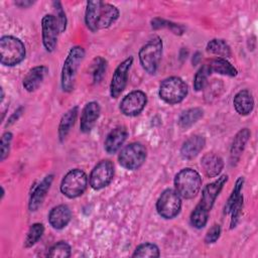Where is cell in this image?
<instances>
[{
	"mask_svg": "<svg viewBox=\"0 0 258 258\" xmlns=\"http://www.w3.org/2000/svg\"><path fill=\"white\" fill-rule=\"evenodd\" d=\"M119 14V9L115 5L100 0L88 1L85 22L92 32H96L110 27L118 19Z\"/></svg>",
	"mask_w": 258,
	"mask_h": 258,
	"instance_id": "1",
	"label": "cell"
},
{
	"mask_svg": "<svg viewBox=\"0 0 258 258\" xmlns=\"http://www.w3.org/2000/svg\"><path fill=\"white\" fill-rule=\"evenodd\" d=\"M85 49L81 45H75L70 49L60 75V84L63 92L70 93L74 90L77 72L85 57Z\"/></svg>",
	"mask_w": 258,
	"mask_h": 258,
	"instance_id": "2",
	"label": "cell"
},
{
	"mask_svg": "<svg viewBox=\"0 0 258 258\" xmlns=\"http://www.w3.org/2000/svg\"><path fill=\"white\" fill-rule=\"evenodd\" d=\"M202 177L200 173L190 167L179 170L174 176V190L185 200L194 199L202 187Z\"/></svg>",
	"mask_w": 258,
	"mask_h": 258,
	"instance_id": "3",
	"label": "cell"
},
{
	"mask_svg": "<svg viewBox=\"0 0 258 258\" xmlns=\"http://www.w3.org/2000/svg\"><path fill=\"white\" fill-rule=\"evenodd\" d=\"M24 43L12 35H4L0 38V62L6 67H14L25 58Z\"/></svg>",
	"mask_w": 258,
	"mask_h": 258,
	"instance_id": "4",
	"label": "cell"
},
{
	"mask_svg": "<svg viewBox=\"0 0 258 258\" xmlns=\"http://www.w3.org/2000/svg\"><path fill=\"white\" fill-rule=\"evenodd\" d=\"M162 39L159 36H154L143 44L139 50L140 64L150 75H154L157 72L162 56Z\"/></svg>",
	"mask_w": 258,
	"mask_h": 258,
	"instance_id": "5",
	"label": "cell"
},
{
	"mask_svg": "<svg viewBox=\"0 0 258 258\" xmlns=\"http://www.w3.org/2000/svg\"><path fill=\"white\" fill-rule=\"evenodd\" d=\"M188 93L185 82L178 77H169L164 79L159 86L158 95L162 101L169 105L182 102Z\"/></svg>",
	"mask_w": 258,
	"mask_h": 258,
	"instance_id": "6",
	"label": "cell"
},
{
	"mask_svg": "<svg viewBox=\"0 0 258 258\" xmlns=\"http://www.w3.org/2000/svg\"><path fill=\"white\" fill-rule=\"evenodd\" d=\"M88 185V176L83 169L74 168L67 172L60 182V191L69 199L82 196Z\"/></svg>",
	"mask_w": 258,
	"mask_h": 258,
	"instance_id": "7",
	"label": "cell"
},
{
	"mask_svg": "<svg viewBox=\"0 0 258 258\" xmlns=\"http://www.w3.org/2000/svg\"><path fill=\"white\" fill-rule=\"evenodd\" d=\"M146 157V147L140 142H131L121 149L118 155V161L125 169L136 170L143 165Z\"/></svg>",
	"mask_w": 258,
	"mask_h": 258,
	"instance_id": "8",
	"label": "cell"
},
{
	"mask_svg": "<svg viewBox=\"0 0 258 258\" xmlns=\"http://www.w3.org/2000/svg\"><path fill=\"white\" fill-rule=\"evenodd\" d=\"M181 209L180 196L171 188L164 189L156 202V211L158 215L166 220L175 218Z\"/></svg>",
	"mask_w": 258,
	"mask_h": 258,
	"instance_id": "9",
	"label": "cell"
},
{
	"mask_svg": "<svg viewBox=\"0 0 258 258\" xmlns=\"http://www.w3.org/2000/svg\"><path fill=\"white\" fill-rule=\"evenodd\" d=\"M114 164L109 159L99 161L92 169L89 176V183L95 190H100L111 183L114 177Z\"/></svg>",
	"mask_w": 258,
	"mask_h": 258,
	"instance_id": "10",
	"label": "cell"
},
{
	"mask_svg": "<svg viewBox=\"0 0 258 258\" xmlns=\"http://www.w3.org/2000/svg\"><path fill=\"white\" fill-rule=\"evenodd\" d=\"M227 181H228V175L223 174L220 177H218L216 180H214L213 182L205 185V187L202 190L201 201L196 206V208L207 213V214H210V212L216 202V199L220 195L221 190L223 189V187L227 183Z\"/></svg>",
	"mask_w": 258,
	"mask_h": 258,
	"instance_id": "11",
	"label": "cell"
},
{
	"mask_svg": "<svg viewBox=\"0 0 258 258\" xmlns=\"http://www.w3.org/2000/svg\"><path fill=\"white\" fill-rule=\"evenodd\" d=\"M147 104V96L143 91L135 90L127 94L120 102L121 113L128 117L139 115Z\"/></svg>",
	"mask_w": 258,
	"mask_h": 258,
	"instance_id": "12",
	"label": "cell"
},
{
	"mask_svg": "<svg viewBox=\"0 0 258 258\" xmlns=\"http://www.w3.org/2000/svg\"><path fill=\"white\" fill-rule=\"evenodd\" d=\"M133 63V57L128 56L122 62L118 64L115 72L113 73L111 83H110V96L114 99L118 98L121 93L124 91L127 81H128V74Z\"/></svg>",
	"mask_w": 258,
	"mask_h": 258,
	"instance_id": "13",
	"label": "cell"
},
{
	"mask_svg": "<svg viewBox=\"0 0 258 258\" xmlns=\"http://www.w3.org/2000/svg\"><path fill=\"white\" fill-rule=\"evenodd\" d=\"M59 33L58 24L53 14H45L41 19V37L44 48L48 52H52L57 44V36Z\"/></svg>",
	"mask_w": 258,
	"mask_h": 258,
	"instance_id": "14",
	"label": "cell"
},
{
	"mask_svg": "<svg viewBox=\"0 0 258 258\" xmlns=\"http://www.w3.org/2000/svg\"><path fill=\"white\" fill-rule=\"evenodd\" d=\"M53 180V174H47L42 178L41 181L37 183V185L33 188L28 203V209L30 212H35L43 203L47 191Z\"/></svg>",
	"mask_w": 258,
	"mask_h": 258,
	"instance_id": "15",
	"label": "cell"
},
{
	"mask_svg": "<svg viewBox=\"0 0 258 258\" xmlns=\"http://www.w3.org/2000/svg\"><path fill=\"white\" fill-rule=\"evenodd\" d=\"M101 107L98 102L92 101L85 105L81 114L80 129L84 133L90 132L100 117Z\"/></svg>",
	"mask_w": 258,
	"mask_h": 258,
	"instance_id": "16",
	"label": "cell"
},
{
	"mask_svg": "<svg viewBox=\"0 0 258 258\" xmlns=\"http://www.w3.org/2000/svg\"><path fill=\"white\" fill-rule=\"evenodd\" d=\"M251 136V132L248 128H243L239 130L233 138L230 147V164L231 166H236L240 160V157L244 151V148Z\"/></svg>",
	"mask_w": 258,
	"mask_h": 258,
	"instance_id": "17",
	"label": "cell"
},
{
	"mask_svg": "<svg viewBox=\"0 0 258 258\" xmlns=\"http://www.w3.org/2000/svg\"><path fill=\"white\" fill-rule=\"evenodd\" d=\"M72 219V212L67 205H57L53 207L48 214L49 225L56 230H61L68 226Z\"/></svg>",
	"mask_w": 258,
	"mask_h": 258,
	"instance_id": "18",
	"label": "cell"
},
{
	"mask_svg": "<svg viewBox=\"0 0 258 258\" xmlns=\"http://www.w3.org/2000/svg\"><path fill=\"white\" fill-rule=\"evenodd\" d=\"M127 136H128V131L124 126H118L112 129L105 139V142H104L105 150L109 154L116 153L124 144L125 140L127 139Z\"/></svg>",
	"mask_w": 258,
	"mask_h": 258,
	"instance_id": "19",
	"label": "cell"
},
{
	"mask_svg": "<svg viewBox=\"0 0 258 258\" xmlns=\"http://www.w3.org/2000/svg\"><path fill=\"white\" fill-rule=\"evenodd\" d=\"M47 73H48V68L45 66L33 67L28 71V73L23 79V82H22L23 88L29 93L34 92L41 85Z\"/></svg>",
	"mask_w": 258,
	"mask_h": 258,
	"instance_id": "20",
	"label": "cell"
},
{
	"mask_svg": "<svg viewBox=\"0 0 258 258\" xmlns=\"http://www.w3.org/2000/svg\"><path fill=\"white\" fill-rule=\"evenodd\" d=\"M206 139L202 135H192L188 137L181 145L180 156L183 159L195 158L205 147Z\"/></svg>",
	"mask_w": 258,
	"mask_h": 258,
	"instance_id": "21",
	"label": "cell"
},
{
	"mask_svg": "<svg viewBox=\"0 0 258 258\" xmlns=\"http://www.w3.org/2000/svg\"><path fill=\"white\" fill-rule=\"evenodd\" d=\"M201 166L206 176L216 177L221 173L224 167V160L216 153H206L201 159Z\"/></svg>",
	"mask_w": 258,
	"mask_h": 258,
	"instance_id": "22",
	"label": "cell"
},
{
	"mask_svg": "<svg viewBox=\"0 0 258 258\" xmlns=\"http://www.w3.org/2000/svg\"><path fill=\"white\" fill-rule=\"evenodd\" d=\"M233 105L239 115L247 116L254 108V99L251 92L247 89L239 91L233 99Z\"/></svg>",
	"mask_w": 258,
	"mask_h": 258,
	"instance_id": "23",
	"label": "cell"
},
{
	"mask_svg": "<svg viewBox=\"0 0 258 258\" xmlns=\"http://www.w3.org/2000/svg\"><path fill=\"white\" fill-rule=\"evenodd\" d=\"M78 113H79V107L75 106L73 108H71L70 110H68L61 117L59 124H58V138L59 141L62 142L66 137L68 136V134L70 133L72 127L75 125V122L77 120L78 117Z\"/></svg>",
	"mask_w": 258,
	"mask_h": 258,
	"instance_id": "24",
	"label": "cell"
},
{
	"mask_svg": "<svg viewBox=\"0 0 258 258\" xmlns=\"http://www.w3.org/2000/svg\"><path fill=\"white\" fill-rule=\"evenodd\" d=\"M211 73H216L219 75L223 76H228V77H236L238 74V71L236 68L229 62L226 58L223 57H218L214 58L211 60L210 63H208Z\"/></svg>",
	"mask_w": 258,
	"mask_h": 258,
	"instance_id": "25",
	"label": "cell"
},
{
	"mask_svg": "<svg viewBox=\"0 0 258 258\" xmlns=\"http://www.w3.org/2000/svg\"><path fill=\"white\" fill-rule=\"evenodd\" d=\"M204 116V110L200 107H195V108H189L185 111H183L178 118V126L181 129H188L191 127L194 124H196L201 118Z\"/></svg>",
	"mask_w": 258,
	"mask_h": 258,
	"instance_id": "26",
	"label": "cell"
},
{
	"mask_svg": "<svg viewBox=\"0 0 258 258\" xmlns=\"http://www.w3.org/2000/svg\"><path fill=\"white\" fill-rule=\"evenodd\" d=\"M206 49L209 53L218 55L223 58L230 57L232 55L230 45L228 44V42L226 40L221 39V38H214V39L210 40L207 43Z\"/></svg>",
	"mask_w": 258,
	"mask_h": 258,
	"instance_id": "27",
	"label": "cell"
},
{
	"mask_svg": "<svg viewBox=\"0 0 258 258\" xmlns=\"http://www.w3.org/2000/svg\"><path fill=\"white\" fill-rule=\"evenodd\" d=\"M43 233H44V227L41 223L32 224L26 233V236H25V239L23 242V246L25 248L32 247L42 237Z\"/></svg>",
	"mask_w": 258,
	"mask_h": 258,
	"instance_id": "28",
	"label": "cell"
},
{
	"mask_svg": "<svg viewBox=\"0 0 258 258\" xmlns=\"http://www.w3.org/2000/svg\"><path fill=\"white\" fill-rule=\"evenodd\" d=\"M243 185H244V177H243V176H240V177H238V179L236 180L235 185H234V188H233V190H232L230 197L228 198V200H227V202H226V205H225V208H224V214H225V215L230 214L231 209L233 208V206L236 204V202H237V201L240 199V197L242 196V195H241V191H242Z\"/></svg>",
	"mask_w": 258,
	"mask_h": 258,
	"instance_id": "29",
	"label": "cell"
},
{
	"mask_svg": "<svg viewBox=\"0 0 258 258\" xmlns=\"http://www.w3.org/2000/svg\"><path fill=\"white\" fill-rule=\"evenodd\" d=\"M72 253V248L71 245L66 242V241H59L53 244L48 252H47V257L51 258H68L71 256Z\"/></svg>",
	"mask_w": 258,
	"mask_h": 258,
	"instance_id": "30",
	"label": "cell"
},
{
	"mask_svg": "<svg viewBox=\"0 0 258 258\" xmlns=\"http://www.w3.org/2000/svg\"><path fill=\"white\" fill-rule=\"evenodd\" d=\"M133 257H159L160 252L159 248L153 243H142L136 247Z\"/></svg>",
	"mask_w": 258,
	"mask_h": 258,
	"instance_id": "31",
	"label": "cell"
},
{
	"mask_svg": "<svg viewBox=\"0 0 258 258\" xmlns=\"http://www.w3.org/2000/svg\"><path fill=\"white\" fill-rule=\"evenodd\" d=\"M107 70V60L102 56H97L93 61V81L95 84L100 83Z\"/></svg>",
	"mask_w": 258,
	"mask_h": 258,
	"instance_id": "32",
	"label": "cell"
},
{
	"mask_svg": "<svg viewBox=\"0 0 258 258\" xmlns=\"http://www.w3.org/2000/svg\"><path fill=\"white\" fill-rule=\"evenodd\" d=\"M211 71H210V68L208 64H204L202 66L198 72L196 73L195 75V78H194V89L196 91H202L206 84H207V81H208V78L209 76L211 75Z\"/></svg>",
	"mask_w": 258,
	"mask_h": 258,
	"instance_id": "33",
	"label": "cell"
},
{
	"mask_svg": "<svg viewBox=\"0 0 258 258\" xmlns=\"http://www.w3.org/2000/svg\"><path fill=\"white\" fill-rule=\"evenodd\" d=\"M151 26L154 29H159V28H168L170 29V31H172L175 34H182L184 31L183 26L171 22V21H167L161 18H154L151 20Z\"/></svg>",
	"mask_w": 258,
	"mask_h": 258,
	"instance_id": "34",
	"label": "cell"
},
{
	"mask_svg": "<svg viewBox=\"0 0 258 258\" xmlns=\"http://www.w3.org/2000/svg\"><path fill=\"white\" fill-rule=\"evenodd\" d=\"M52 6H53V9H54V14L53 15L55 16L57 24H58L59 33H62V32H64V30L67 28V23H68L66 12H64V10L62 8V5L59 1L52 2Z\"/></svg>",
	"mask_w": 258,
	"mask_h": 258,
	"instance_id": "35",
	"label": "cell"
},
{
	"mask_svg": "<svg viewBox=\"0 0 258 258\" xmlns=\"http://www.w3.org/2000/svg\"><path fill=\"white\" fill-rule=\"evenodd\" d=\"M13 134L10 131H6L2 134L0 141V160L4 161L10 152V146L12 142Z\"/></svg>",
	"mask_w": 258,
	"mask_h": 258,
	"instance_id": "36",
	"label": "cell"
},
{
	"mask_svg": "<svg viewBox=\"0 0 258 258\" xmlns=\"http://www.w3.org/2000/svg\"><path fill=\"white\" fill-rule=\"evenodd\" d=\"M243 205H244V199L243 196L240 197V199L236 202V204L231 209V222H230V228L234 229L238 225L242 212H243Z\"/></svg>",
	"mask_w": 258,
	"mask_h": 258,
	"instance_id": "37",
	"label": "cell"
},
{
	"mask_svg": "<svg viewBox=\"0 0 258 258\" xmlns=\"http://www.w3.org/2000/svg\"><path fill=\"white\" fill-rule=\"evenodd\" d=\"M220 236H221V226L218 224H215L207 232L205 236V242L207 244H214L218 241Z\"/></svg>",
	"mask_w": 258,
	"mask_h": 258,
	"instance_id": "38",
	"label": "cell"
},
{
	"mask_svg": "<svg viewBox=\"0 0 258 258\" xmlns=\"http://www.w3.org/2000/svg\"><path fill=\"white\" fill-rule=\"evenodd\" d=\"M23 107H19L17 110L14 111V113H12V115L8 118L7 120V123H6V126H10L12 125L15 121H17L19 119V117L22 115V112H23Z\"/></svg>",
	"mask_w": 258,
	"mask_h": 258,
	"instance_id": "39",
	"label": "cell"
},
{
	"mask_svg": "<svg viewBox=\"0 0 258 258\" xmlns=\"http://www.w3.org/2000/svg\"><path fill=\"white\" fill-rule=\"evenodd\" d=\"M35 3V1H31V0H18V1H15L14 4L20 8H27L31 5H33Z\"/></svg>",
	"mask_w": 258,
	"mask_h": 258,
	"instance_id": "40",
	"label": "cell"
},
{
	"mask_svg": "<svg viewBox=\"0 0 258 258\" xmlns=\"http://www.w3.org/2000/svg\"><path fill=\"white\" fill-rule=\"evenodd\" d=\"M200 55H201L200 52H196V53H195V55H194V57H192V64H194V66H196V64L199 62V60H200V58H201Z\"/></svg>",
	"mask_w": 258,
	"mask_h": 258,
	"instance_id": "41",
	"label": "cell"
},
{
	"mask_svg": "<svg viewBox=\"0 0 258 258\" xmlns=\"http://www.w3.org/2000/svg\"><path fill=\"white\" fill-rule=\"evenodd\" d=\"M3 100H4V90L3 88H1V103H3Z\"/></svg>",
	"mask_w": 258,
	"mask_h": 258,
	"instance_id": "42",
	"label": "cell"
},
{
	"mask_svg": "<svg viewBox=\"0 0 258 258\" xmlns=\"http://www.w3.org/2000/svg\"><path fill=\"white\" fill-rule=\"evenodd\" d=\"M1 189H2V194H1V200H3L4 198V195H5V190H4V187L1 186Z\"/></svg>",
	"mask_w": 258,
	"mask_h": 258,
	"instance_id": "43",
	"label": "cell"
}]
</instances>
